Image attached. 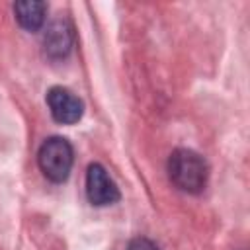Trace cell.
<instances>
[{
  "instance_id": "obj_1",
  "label": "cell",
  "mask_w": 250,
  "mask_h": 250,
  "mask_svg": "<svg viewBox=\"0 0 250 250\" xmlns=\"http://www.w3.org/2000/svg\"><path fill=\"white\" fill-rule=\"evenodd\" d=\"M168 176L172 184L186 193H199L207 186L209 168L201 154L189 148H176L168 158Z\"/></svg>"
},
{
  "instance_id": "obj_2",
  "label": "cell",
  "mask_w": 250,
  "mask_h": 250,
  "mask_svg": "<svg viewBox=\"0 0 250 250\" xmlns=\"http://www.w3.org/2000/svg\"><path fill=\"white\" fill-rule=\"evenodd\" d=\"M37 162L47 180L55 184L64 182L74 162V152L70 143L64 137H49L37 152Z\"/></svg>"
},
{
  "instance_id": "obj_3",
  "label": "cell",
  "mask_w": 250,
  "mask_h": 250,
  "mask_svg": "<svg viewBox=\"0 0 250 250\" xmlns=\"http://www.w3.org/2000/svg\"><path fill=\"white\" fill-rule=\"evenodd\" d=\"M47 105L51 109V115L57 123L72 125L78 123L84 113V104L80 98H76L70 90L62 86H53L47 92Z\"/></svg>"
},
{
  "instance_id": "obj_4",
  "label": "cell",
  "mask_w": 250,
  "mask_h": 250,
  "mask_svg": "<svg viewBox=\"0 0 250 250\" xmlns=\"http://www.w3.org/2000/svg\"><path fill=\"white\" fill-rule=\"evenodd\" d=\"M86 195L92 205L104 207L119 199V189L102 164H90L86 172Z\"/></svg>"
},
{
  "instance_id": "obj_5",
  "label": "cell",
  "mask_w": 250,
  "mask_h": 250,
  "mask_svg": "<svg viewBox=\"0 0 250 250\" xmlns=\"http://www.w3.org/2000/svg\"><path fill=\"white\" fill-rule=\"evenodd\" d=\"M72 43H74V33L66 21H53L43 37L45 53L51 59H64L70 53Z\"/></svg>"
},
{
  "instance_id": "obj_6",
  "label": "cell",
  "mask_w": 250,
  "mask_h": 250,
  "mask_svg": "<svg viewBox=\"0 0 250 250\" xmlns=\"http://www.w3.org/2000/svg\"><path fill=\"white\" fill-rule=\"evenodd\" d=\"M45 12H47V4L45 2H35V0L29 2L27 0V2H16L14 4L16 20L27 31H37L43 25Z\"/></svg>"
},
{
  "instance_id": "obj_7",
  "label": "cell",
  "mask_w": 250,
  "mask_h": 250,
  "mask_svg": "<svg viewBox=\"0 0 250 250\" xmlns=\"http://www.w3.org/2000/svg\"><path fill=\"white\" fill-rule=\"evenodd\" d=\"M127 250H160L150 238H145V236H137L129 242Z\"/></svg>"
}]
</instances>
